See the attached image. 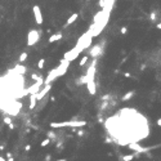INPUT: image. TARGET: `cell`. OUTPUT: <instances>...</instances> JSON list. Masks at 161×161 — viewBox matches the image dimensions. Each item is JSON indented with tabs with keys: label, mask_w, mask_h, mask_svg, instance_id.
<instances>
[{
	"label": "cell",
	"mask_w": 161,
	"mask_h": 161,
	"mask_svg": "<svg viewBox=\"0 0 161 161\" xmlns=\"http://www.w3.org/2000/svg\"><path fill=\"white\" fill-rule=\"evenodd\" d=\"M22 104L19 103V102H10V103H8L7 106L3 107L4 112L8 114V115H12V116H17L19 114V110H21Z\"/></svg>",
	"instance_id": "cell-1"
},
{
	"label": "cell",
	"mask_w": 161,
	"mask_h": 161,
	"mask_svg": "<svg viewBox=\"0 0 161 161\" xmlns=\"http://www.w3.org/2000/svg\"><path fill=\"white\" fill-rule=\"evenodd\" d=\"M103 44H104V41H102L101 44H97V45H93L92 48H89V56L93 57L94 59H97L98 57H101L104 52Z\"/></svg>",
	"instance_id": "cell-2"
},
{
	"label": "cell",
	"mask_w": 161,
	"mask_h": 161,
	"mask_svg": "<svg viewBox=\"0 0 161 161\" xmlns=\"http://www.w3.org/2000/svg\"><path fill=\"white\" fill-rule=\"evenodd\" d=\"M40 40V31L38 30H31L28 35H27V45L28 47H32L35 45L38 41Z\"/></svg>",
	"instance_id": "cell-3"
},
{
	"label": "cell",
	"mask_w": 161,
	"mask_h": 161,
	"mask_svg": "<svg viewBox=\"0 0 161 161\" xmlns=\"http://www.w3.org/2000/svg\"><path fill=\"white\" fill-rule=\"evenodd\" d=\"M32 12H34V18H35V22L38 25H43V13H41V9H40L39 5H34L32 7Z\"/></svg>",
	"instance_id": "cell-4"
},
{
	"label": "cell",
	"mask_w": 161,
	"mask_h": 161,
	"mask_svg": "<svg viewBox=\"0 0 161 161\" xmlns=\"http://www.w3.org/2000/svg\"><path fill=\"white\" fill-rule=\"evenodd\" d=\"M50 89H52V84H47L45 86H44L43 89H40L38 94H35V98H36V101H41L44 99V97H45L49 92H50Z\"/></svg>",
	"instance_id": "cell-5"
},
{
	"label": "cell",
	"mask_w": 161,
	"mask_h": 161,
	"mask_svg": "<svg viewBox=\"0 0 161 161\" xmlns=\"http://www.w3.org/2000/svg\"><path fill=\"white\" fill-rule=\"evenodd\" d=\"M129 148L134 150L135 152H138V153H141V152H148L150 151V148H147V147H142L139 144H137V143H130V144H129Z\"/></svg>",
	"instance_id": "cell-6"
},
{
	"label": "cell",
	"mask_w": 161,
	"mask_h": 161,
	"mask_svg": "<svg viewBox=\"0 0 161 161\" xmlns=\"http://www.w3.org/2000/svg\"><path fill=\"white\" fill-rule=\"evenodd\" d=\"M77 18H79V14H77V13H72V14H71V16L68 17V19H67V22L65 23L63 27H65V28H66V27H68V26H70V25H72V23H74V22H75L76 19H77Z\"/></svg>",
	"instance_id": "cell-7"
},
{
	"label": "cell",
	"mask_w": 161,
	"mask_h": 161,
	"mask_svg": "<svg viewBox=\"0 0 161 161\" xmlns=\"http://www.w3.org/2000/svg\"><path fill=\"white\" fill-rule=\"evenodd\" d=\"M63 126H70V121H61V123H50V128L53 129H59Z\"/></svg>",
	"instance_id": "cell-8"
},
{
	"label": "cell",
	"mask_w": 161,
	"mask_h": 161,
	"mask_svg": "<svg viewBox=\"0 0 161 161\" xmlns=\"http://www.w3.org/2000/svg\"><path fill=\"white\" fill-rule=\"evenodd\" d=\"M62 38H63V35H62V32H57V34H54V35H52V36L48 39V41H49V43L59 41V40H61Z\"/></svg>",
	"instance_id": "cell-9"
},
{
	"label": "cell",
	"mask_w": 161,
	"mask_h": 161,
	"mask_svg": "<svg viewBox=\"0 0 161 161\" xmlns=\"http://www.w3.org/2000/svg\"><path fill=\"white\" fill-rule=\"evenodd\" d=\"M86 89L90 94H95V83L94 81H89L86 83Z\"/></svg>",
	"instance_id": "cell-10"
},
{
	"label": "cell",
	"mask_w": 161,
	"mask_h": 161,
	"mask_svg": "<svg viewBox=\"0 0 161 161\" xmlns=\"http://www.w3.org/2000/svg\"><path fill=\"white\" fill-rule=\"evenodd\" d=\"M36 104H38V101H36V98H35V94H32L30 98V110H34L35 107H36Z\"/></svg>",
	"instance_id": "cell-11"
},
{
	"label": "cell",
	"mask_w": 161,
	"mask_h": 161,
	"mask_svg": "<svg viewBox=\"0 0 161 161\" xmlns=\"http://www.w3.org/2000/svg\"><path fill=\"white\" fill-rule=\"evenodd\" d=\"M134 94H135V92H134V90L129 92V93H126V94H124V95H123L121 101H124V102H126V101H130V98H132Z\"/></svg>",
	"instance_id": "cell-12"
},
{
	"label": "cell",
	"mask_w": 161,
	"mask_h": 161,
	"mask_svg": "<svg viewBox=\"0 0 161 161\" xmlns=\"http://www.w3.org/2000/svg\"><path fill=\"white\" fill-rule=\"evenodd\" d=\"M27 57H28V54L26 52H23V53H21V56H19V58H18V61H19V63H22V62H25L26 59H27Z\"/></svg>",
	"instance_id": "cell-13"
},
{
	"label": "cell",
	"mask_w": 161,
	"mask_h": 161,
	"mask_svg": "<svg viewBox=\"0 0 161 161\" xmlns=\"http://www.w3.org/2000/svg\"><path fill=\"white\" fill-rule=\"evenodd\" d=\"M44 65H45V58H40L39 62H38V68L39 70H43L44 68Z\"/></svg>",
	"instance_id": "cell-14"
},
{
	"label": "cell",
	"mask_w": 161,
	"mask_h": 161,
	"mask_svg": "<svg viewBox=\"0 0 161 161\" xmlns=\"http://www.w3.org/2000/svg\"><path fill=\"white\" fill-rule=\"evenodd\" d=\"M88 59H89V57H88V56H84V57H81V59H80V62H79V66H80V67H83V66H84V65H85L86 62H88Z\"/></svg>",
	"instance_id": "cell-15"
},
{
	"label": "cell",
	"mask_w": 161,
	"mask_h": 161,
	"mask_svg": "<svg viewBox=\"0 0 161 161\" xmlns=\"http://www.w3.org/2000/svg\"><path fill=\"white\" fill-rule=\"evenodd\" d=\"M156 18H157V12L156 10H152L151 13H150V21H156Z\"/></svg>",
	"instance_id": "cell-16"
},
{
	"label": "cell",
	"mask_w": 161,
	"mask_h": 161,
	"mask_svg": "<svg viewBox=\"0 0 161 161\" xmlns=\"http://www.w3.org/2000/svg\"><path fill=\"white\" fill-rule=\"evenodd\" d=\"M49 143H50V139H49V138H45V139L44 141H41V143H40V146L41 147H47Z\"/></svg>",
	"instance_id": "cell-17"
},
{
	"label": "cell",
	"mask_w": 161,
	"mask_h": 161,
	"mask_svg": "<svg viewBox=\"0 0 161 161\" xmlns=\"http://www.w3.org/2000/svg\"><path fill=\"white\" fill-rule=\"evenodd\" d=\"M4 124H7V125L12 124V119L9 117V116H5V117H4Z\"/></svg>",
	"instance_id": "cell-18"
},
{
	"label": "cell",
	"mask_w": 161,
	"mask_h": 161,
	"mask_svg": "<svg viewBox=\"0 0 161 161\" xmlns=\"http://www.w3.org/2000/svg\"><path fill=\"white\" fill-rule=\"evenodd\" d=\"M120 32H121V35H125V34L128 32V27H125V26H124V27H121V30H120Z\"/></svg>",
	"instance_id": "cell-19"
},
{
	"label": "cell",
	"mask_w": 161,
	"mask_h": 161,
	"mask_svg": "<svg viewBox=\"0 0 161 161\" xmlns=\"http://www.w3.org/2000/svg\"><path fill=\"white\" fill-rule=\"evenodd\" d=\"M30 150H31V146H30V144H27V146L25 147V151H26V152H30Z\"/></svg>",
	"instance_id": "cell-20"
},
{
	"label": "cell",
	"mask_w": 161,
	"mask_h": 161,
	"mask_svg": "<svg viewBox=\"0 0 161 161\" xmlns=\"http://www.w3.org/2000/svg\"><path fill=\"white\" fill-rule=\"evenodd\" d=\"M124 76H125V77H132V74H129V72H125V74H124Z\"/></svg>",
	"instance_id": "cell-21"
},
{
	"label": "cell",
	"mask_w": 161,
	"mask_h": 161,
	"mask_svg": "<svg viewBox=\"0 0 161 161\" xmlns=\"http://www.w3.org/2000/svg\"><path fill=\"white\" fill-rule=\"evenodd\" d=\"M9 129H10V130H13V129H14V124H9Z\"/></svg>",
	"instance_id": "cell-22"
},
{
	"label": "cell",
	"mask_w": 161,
	"mask_h": 161,
	"mask_svg": "<svg viewBox=\"0 0 161 161\" xmlns=\"http://www.w3.org/2000/svg\"><path fill=\"white\" fill-rule=\"evenodd\" d=\"M50 159H52V156H50V155H48V156H47V157H45V160H47V161H49V160H50Z\"/></svg>",
	"instance_id": "cell-23"
},
{
	"label": "cell",
	"mask_w": 161,
	"mask_h": 161,
	"mask_svg": "<svg viewBox=\"0 0 161 161\" xmlns=\"http://www.w3.org/2000/svg\"><path fill=\"white\" fill-rule=\"evenodd\" d=\"M7 157H8V159L12 157V153H10V152H8V153H7Z\"/></svg>",
	"instance_id": "cell-24"
},
{
	"label": "cell",
	"mask_w": 161,
	"mask_h": 161,
	"mask_svg": "<svg viewBox=\"0 0 161 161\" xmlns=\"http://www.w3.org/2000/svg\"><path fill=\"white\" fill-rule=\"evenodd\" d=\"M156 123H157V125H159V126H161V119H159Z\"/></svg>",
	"instance_id": "cell-25"
},
{
	"label": "cell",
	"mask_w": 161,
	"mask_h": 161,
	"mask_svg": "<svg viewBox=\"0 0 161 161\" xmlns=\"http://www.w3.org/2000/svg\"><path fill=\"white\" fill-rule=\"evenodd\" d=\"M0 161H7V159L3 157V156H0Z\"/></svg>",
	"instance_id": "cell-26"
},
{
	"label": "cell",
	"mask_w": 161,
	"mask_h": 161,
	"mask_svg": "<svg viewBox=\"0 0 161 161\" xmlns=\"http://www.w3.org/2000/svg\"><path fill=\"white\" fill-rule=\"evenodd\" d=\"M156 27H157L159 30H161V22H160V23H157V26H156Z\"/></svg>",
	"instance_id": "cell-27"
},
{
	"label": "cell",
	"mask_w": 161,
	"mask_h": 161,
	"mask_svg": "<svg viewBox=\"0 0 161 161\" xmlns=\"http://www.w3.org/2000/svg\"><path fill=\"white\" fill-rule=\"evenodd\" d=\"M106 142H107V143H111V142H112V141H111V139H110V138H106Z\"/></svg>",
	"instance_id": "cell-28"
},
{
	"label": "cell",
	"mask_w": 161,
	"mask_h": 161,
	"mask_svg": "<svg viewBox=\"0 0 161 161\" xmlns=\"http://www.w3.org/2000/svg\"><path fill=\"white\" fill-rule=\"evenodd\" d=\"M56 161H67L66 159H59V160H56Z\"/></svg>",
	"instance_id": "cell-29"
},
{
	"label": "cell",
	"mask_w": 161,
	"mask_h": 161,
	"mask_svg": "<svg viewBox=\"0 0 161 161\" xmlns=\"http://www.w3.org/2000/svg\"><path fill=\"white\" fill-rule=\"evenodd\" d=\"M7 161H14V159H13V157H10V159H8Z\"/></svg>",
	"instance_id": "cell-30"
}]
</instances>
